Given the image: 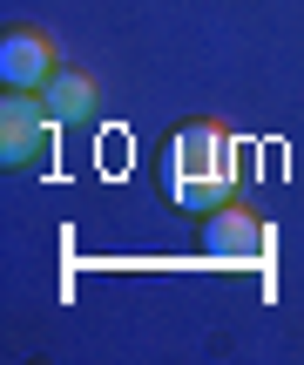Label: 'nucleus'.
<instances>
[{"label": "nucleus", "instance_id": "1", "mask_svg": "<svg viewBox=\"0 0 304 365\" xmlns=\"http://www.w3.org/2000/svg\"><path fill=\"white\" fill-rule=\"evenodd\" d=\"M162 190L183 210H224L237 190V143L216 122H189L169 149H162Z\"/></svg>", "mask_w": 304, "mask_h": 365}, {"label": "nucleus", "instance_id": "2", "mask_svg": "<svg viewBox=\"0 0 304 365\" xmlns=\"http://www.w3.org/2000/svg\"><path fill=\"white\" fill-rule=\"evenodd\" d=\"M48 129H54L48 102H41L34 88H7V102H0V156L7 163H34L41 143H48Z\"/></svg>", "mask_w": 304, "mask_h": 365}, {"label": "nucleus", "instance_id": "3", "mask_svg": "<svg viewBox=\"0 0 304 365\" xmlns=\"http://www.w3.org/2000/svg\"><path fill=\"white\" fill-rule=\"evenodd\" d=\"M48 75H54V48L41 34H7L0 41V81L7 88H48Z\"/></svg>", "mask_w": 304, "mask_h": 365}, {"label": "nucleus", "instance_id": "4", "mask_svg": "<svg viewBox=\"0 0 304 365\" xmlns=\"http://www.w3.org/2000/svg\"><path fill=\"white\" fill-rule=\"evenodd\" d=\"M210 250L216 257H237V264H257L264 257V223L237 217V210H210Z\"/></svg>", "mask_w": 304, "mask_h": 365}, {"label": "nucleus", "instance_id": "5", "mask_svg": "<svg viewBox=\"0 0 304 365\" xmlns=\"http://www.w3.org/2000/svg\"><path fill=\"white\" fill-rule=\"evenodd\" d=\"M41 102H48L54 122H81V115L95 108V88H88V75H68V68H54L48 88H41Z\"/></svg>", "mask_w": 304, "mask_h": 365}]
</instances>
